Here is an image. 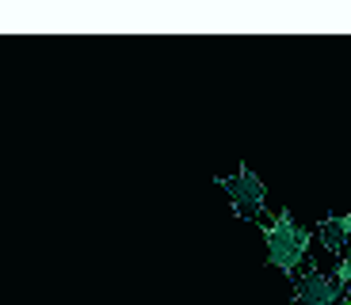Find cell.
Here are the masks:
<instances>
[{
	"instance_id": "6da1fadb",
	"label": "cell",
	"mask_w": 351,
	"mask_h": 305,
	"mask_svg": "<svg viewBox=\"0 0 351 305\" xmlns=\"http://www.w3.org/2000/svg\"><path fill=\"white\" fill-rule=\"evenodd\" d=\"M263 248H267V263H271L275 271L298 279L306 260H309V248H313V229L298 225L294 214L282 206L279 214L263 225Z\"/></svg>"
},
{
	"instance_id": "7a4b0ae2",
	"label": "cell",
	"mask_w": 351,
	"mask_h": 305,
	"mask_svg": "<svg viewBox=\"0 0 351 305\" xmlns=\"http://www.w3.org/2000/svg\"><path fill=\"white\" fill-rule=\"evenodd\" d=\"M221 187H226L229 202H233V210H237L241 218L248 221H260L263 206H267V183L260 180V175L252 172L248 164H241L233 175H226V180H218Z\"/></svg>"
},
{
	"instance_id": "3957f363",
	"label": "cell",
	"mask_w": 351,
	"mask_h": 305,
	"mask_svg": "<svg viewBox=\"0 0 351 305\" xmlns=\"http://www.w3.org/2000/svg\"><path fill=\"white\" fill-rule=\"evenodd\" d=\"M290 305H343V286L332 279V271L306 267L294 279V297Z\"/></svg>"
},
{
	"instance_id": "277c9868",
	"label": "cell",
	"mask_w": 351,
	"mask_h": 305,
	"mask_svg": "<svg viewBox=\"0 0 351 305\" xmlns=\"http://www.w3.org/2000/svg\"><path fill=\"white\" fill-rule=\"evenodd\" d=\"M313 236H317V244H321V248H325L328 256H336V260H340V256L348 252V244H351V236L340 229V221H336V214H325V218L317 221Z\"/></svg>"
},
{
	"instance_id": "5b68a950",
	"label": "cell",
	"mask_w": 351,
	"mask_h": 305,
	"mask_svg": "<svg viewBox=\"0 0 351 305\" xmlns=\"http://www.w3.org/2000/svg\"><path fill=\"white\" fill-rule=\"evenodd\" d=\"M332 279L340 282L343 290L351 286V248H348V252L340 256V260H336V267H332Z\"/></svg>"
},
{
	"instance_id": "8992f818",
	"label": "cell",
	"mask_w": 351,
	"mask_h": 305,
	"mask_svg": "<svg viewBox=\"0 0 351 305\" xmlns=\"http://www.w3.org/2000/svg\"><path fill=\"white\" fill-rule=\"evenodd\" d=\"M336 221H340V229L351 236V214H336Z\"/></svg>"
},
{
	"instance_id": "52a82bcc",
	"label": "cell",
	"mask_w": 351,
	"mask_h": 305,
	"mask_svg": "<svg viewBox=\"0 0 351 305\" xmlns=\"http://www.w3.org/2000/svg\"><path fill=\"white\" fill-rule=\"evenodd\" d=\"M343 305H348V302H343Z\"/></svg>"
}]
</instances>
